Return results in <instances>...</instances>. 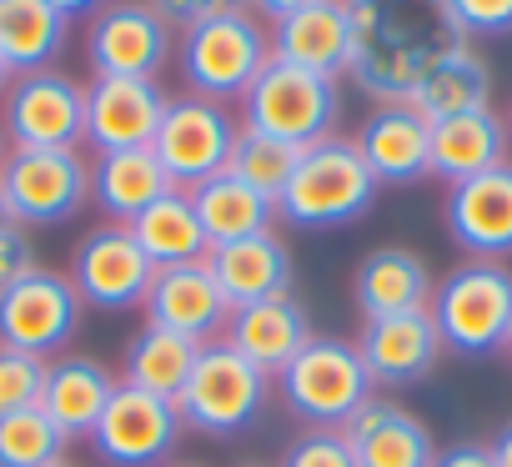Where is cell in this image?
<instances>
[{"label":"cell","mask_w":512,"mask_h":467,"mask_svg":"<svg viewBox=\"0 0 512 467\" xmlns=\"http://www.w3.org/2000/svg\"><path fill=\"white\" fill-rule=\"evenodd\" d=\"M352 16V66L347 81L377 106L412 101L422 76L467 46L447 0H347Z\"/></svg>","instance_id":"obj_1"},{"label":"cell","mask_w":512,"mask_h":467,"mask_svg":"<svg viewBox=\"0 0 512 467\" xmlns=\"http://www.w3.org/2000/svg\"><path fill=\"white\" fill-rule=\"evenodd\" d=\"M377 176L362 161L352 136H322L297 151V166L277 196V221L297 231H337L352 226L372 211L377 201Z\"/></svg>","instance_id":"obj_2"},{"label":"cell","mask_w":512,"mask_h":467,"mask_svg":"<svg viewBox=\"0 0 512 467\" xmlns=\"http://www.w3.org/2000/svg\"><path fill=\"white\" fill-rule=\"evenodd\" d=\"M272 61V26L256 21L246 6L226 11L216 21H201L191 31H181L176 41V66L191 96L206 101H241L251 91V81L267 71Z\"/></svg>","instance_id":"obj_3"},{"label":"cell","mask_w":512,"mask_h":467,"mask_svg":"<svg viewBox=\"0 0 512 467\" xmlns=\"http://www.w3.org/2000/svg\"><path fill=\"white\" fill-rule=\"evenodd\" d=\"M432 322L442 347L457 357H497L512 342V267L507 262H462L432 292Z\"/></svg>","instance_id":"obj_4"},{"label":"cell","mask_w":512,"mask_h":467,"mask_svg":"<svg viewBox=\"0 0 512 467\" xmlns=\"http://www.w3.org/2000/svg\"><path fill=\"white\" fill-rule=\"evenodd\" d=\"M267 402H272V377L216 337L201 347V357L176 397V412L201 437H236V432L256 427Z\"/></svg>","instance_id":"obj_5"},{"label":"cell","mask_w":512,"mask_h":467,"mask_svg":"<svg viewBox=\"0 0 512 467\" xmlns=\"http://www.w3.org/2000/svg\"><path fill=\"white\" fill-rule=\"evenodd\" d=\"M337 116H342V81L312 76V71L287 66L277 56L241 96V126L277 136L297 151L322 141V136H337Z\"/></svg>","instance_id":"obj_6"},{"label":"cell","mask_w":512,"mask_h":467,"mask_svg":"<svg viewBox=\"0 0 512 467\" xmlns=\"http://www.w3.org/2000/svg\"><path fill=\"white\" fill-rule=\"evenodd\" d=\"M277 387H282L287 412L302 417L307 427H342L377 392L357 342H347V337H312L282 367Z\"/></svg>","instance_id":"obj_7"},{"label":"cell","mask_w":512,"mask_h":467,"mask_svg":"<svg viewBox=\"0 0 512 467\" xmlns=\"http://www.w3.org/2000/svg\"><path fill=\"white\" fill-rule=\"evenodd\" d=\"M0 136L11 151H81L86 86L66 71H26L0 96Z\"/></svg>","instance_id":"obj_8"},{"label":"cell","mask_w":512,"mask_h":467,"mask_svg":"<svg viewBox=\"0 0 512 467\" xmlns=\"http://www.w3.org/2000/svg\"><path fill=\"white\" fill-rule=\"evenodd\" d=\"M0 196L16 226H61L91 201V161L81 151H6Z\"/></svg>","instance_id":"obj_9"},{"label":"cell","mask_w":512,"mask_h":467,"mask_svg":"<svg viewBox=\"0 0 512 467\" xmlns=\"http://www.w3.org/2000/svg\"><path fill=\"white\" fill-rule=\"evenodd\" d=\"M171 56L176 36L146 0H106L86 26V61L96 81H161Z\"/></svg>","instance_id":"obj_10"},{"label":"cell","mask_w":512,"mask_h":467,"mask_svg":"<svg viewBox=\"0 0 512 467\" xmlns=\"http://www.w3.org/2000/svg\"><path fill=\"white\" fill-rule=\"evenodd\" d=\"M236 116L221 106V101H206V96H171L166 101V116H161V131L151 141L161 171L171 176L176 191H196L201 181L221 176L226 161H231V146H236Z\"/></svg>","instance_id":"obj_11"},{"label":"cell","mask_w":512,"mask_h":467,"mask_svg":"<svg viewBox=\"0 0 512 467\" xmlns=\"http://www.w3.org/2000/svg\"><path fill=\"white\" fill-rule=\"evenodd\" d=\"M81 312L86 302L71 287V277L56 267H36L11 292H0V347H16V352L51 362L81 332Z\"/></svg>","instance_id":"obj_12"},{"label":"cell","mask_w":512,"mask_h":467,"mask_svg":"<svg viewBox=\"0 0 512 467\" xmlns=\"http://www.w3.org/2000/svg\"><path fill=\"white\" fill-rule=\"evenodd\" d=\"M71 287L81 292L86 307L96 312H131L146 302L151 292V257L141 252V242L131 237V226L121 221H101L71 247Z\"/></svg>","instance_id":"obj_13"},{"label":"cell","mask_w":512,"mask_h":467,"mask_svg":"<svg viewBox=\"0 0 512 467\" xmlns=\"http://www.w3.org/2000/svg\"><path fill=\"white\" fill-rule=\"evenodd\" d=\"M181 432H186V422H181L176 402L116 382V392L91 432V447L106 467H161L176 452Z\"/></svg>","instance_id":"obj_14"},{"label":"cell","mask_w":512,"mask_h":467,"mask_svg":"<svg viewBox=\"0 0 512 467\" xmlns=\"http://www.w3.org/2000/svg\"><path fill=\"white\" fill-rule=\"evenodd\" d=\"M442 221H447V237L472 262H507L512 257V161L447 186Z\"/></svg>","instance_id":"obj_15"},{"label":"cell","mask_w":512,"mask_h":467,"mask_svg":"<svg viewBox=\"0 0 512 467\" xmlns=\"http://www.w3.org/2000/svg\"><path fill=\"white\" fill-rule=\"evenodd\" d=\"M161 81H91L86 86V146L106 151H151L166 116Z\"/></svg>","instance_id":"obj_16"},{"label":"cell","mask_w":512,"mask_h":467,"mask_svg":"<svg viewBox=\"0 0 512 467\" xmlns=\"http://www.w3.org/2000/svg\"><path fill=\"white\" fill-rule=\"evenodd\" d=\"M357 151L377 186H417L432 176V121L412 101H382L357 126Z\"/></svg>","instance_id":"obj_17"},{"label":"cell","mask_w":512,"mask_h":467,"mask_svg":"<svg viewBox=\"0 0 512 467\" xmlns=\"http://www.w3.org/2000/svg\"><path fill=\"white\" fill-rule=\"evenodd\" d=\"M146 312V327H166L186 342H216L226 332V317H231V302L221 297L206 257L201 262H181V267H161L151 277V292L141 302Z\"/></svg>","instance_id":"obj_18"},{"label":"cell","mask_w":512,"mask_h":467,"mask_svg":"<svg viewBox=\"0 0 512 467\" xmlns=\"http://www.w3.org/2000/svg\"><path fill=\"white\" fill-rule=\"evenodd\" d=\"M337 432L347 437L357 467H432L437 462L432 427L412 407H402L397 397H382V392H372Z\"/></svg>","instance_id":"obj_19"},{"label":"cell","mask_w":512,"mask_h":467,"mask_svg":"<svg viewBox=\"0 0 512 467\" xmlns=\"http://www.w3.org/2000/svg\"><path fill=\"white\" fill-rule=\"evenodd\" d=\"M357 352L367 362L372 387H417L437 372L442 362V332L432 312H402V317H377L362 322Z\"/></svg>","instance_id":"obj_20"},{"label":"cell","mask_w":512,"mask_h":467,"mask_svg":"<svg viewBox=\"0 0 512 467\" xmlns=\"http://www.w3.org/2000/svg\"><path fill=\"white\" fill-rule=\"evenodd\" d=\"M312 337H317V332H312V312H307L292 292L267 297V302H251V307H236V312L226 317V332H221L226 347H236L251 367H262L272 382L282 377V367H287Z\"/></svg>","instance_id":"obj_21"},{"label":"cell","mask_w":512,"mask_h":467,"mask_svg":"<svg viewBox=\"0 0 512 467\" xmlns=\"http://www.w3.org/2000/svg\"><path fill=\"white\" fill-rule=\"evenodd\" d=\"M272 56L287 66H302L327 81H347L352 66V16L347 0H312L307 11L272 26Z\"/></svg>","instance_id":"obj_22"},{"label":"cell","mask_w":512,"mask_h":467,"mask_svg":"<svg viewBox=\"0 0 512 467\" xmlns=\"http://www.w3.org/2000/svg\"><path fill=\"white\" fill-rule=\"evenodd\" d=\"M432 292H437V277H432V267L412 247H377L352 272V302H357L362 322L402 317V312H427Z\"/></svg>","instance_id":"obj_23"},{"label":"cell","mask_w":512,"mask_h":467,"mask_svg":"<svg viewBox=\"0 0 512 467\" xmlns=\"http://www.w3.org/2000/svg\"><path fill=\"white\" fill-rule=\"evenodd\" d=\"M206 267H211L221 297L231 302V312L292 292V252H287V242L277 237V231H256V237L211 247Z\"/></svg>","instance_id":"obj_24"},{"label":"cell","mask_w":512,"mask_h":467,"mask_svg":"<svg viewBox=\"0 0 512 467\" xmlns=\"http://www.w3.org/2000/svg\"><path fill=\"white\" fill-rule=\"evenodd\" d=\"M116 382H121V377H116L101 357L61 352V357H51V367H46L41 412L66 432V442H76V437L91 442V432H96V422H101V412H106Z\"/></svg>","instance_id":"obj_25"},{"label":"cell","mask_w":512,"mask_h":467,"mask_svg":"<svg viewBox=\"0 0 512 467\" xmlns=\"http://www.w3.org/2000/svg\"><path fill=\"white\" fill-rule=\"evenodd\" d=\"M507 121L487 106V111H467V116H447L432 121V176L457 186L467 176H482L492 166L507 161Z\"/></svg>","instance_id":"obj_26"},{"label":"cell","mask_w":512,"mask_h":467,"mask_svg":"<svg viewBox=\"0 0 512 467\" xmlns=\"http://www.w3.org/2000/svg\"><path fill=\"white\" fill-rule=\"evenodd\" d=\"M71 46V16H61L51 0H0V61L11 76L51 71Z\"/></svg>","instance_id":"obj_27"},{"label":"cell","mask_w":512,"mask_h":467,"mask_svg":"<svg viewBox=\"0 0 512 467\" xmlns=\"http://www.w3.org/2000/svg\"><path fill=\"white\" fill-rule=\"evenodd\" d=\"M166 191H176V186L161 171L156 151H106V156L91 161V201L101 206L106 221L131 226Z\"/></svg>","instance_id":"obj_28"},{"label":"cell","mask_w":512,"mask_h":467,"mask_svg":"<svg viewBox=\"0 0 512 467\" xmlns=\"http://www.w3.org/2000/svg\"><path fill=\"white\" fill-rule=\"evenodd\" d=\"M191 206H196V221L206 231V242L221 247V242H241V237H256V231H272L277 226V201L251 191L246 181L236 176H211L201 181L196 191H186Z\"/></svg>","instance_id":"obj_29"},{"label":"cell","mask_w":512,"mask_h":467,"mask_svg":"<svg viewBox=\"0 0 512 467\" xmlns=\"http://www.w3.org/2000/svg\"><path fill=\"white\" fill-rule=\"evenodd\" d=\"M196 357H201V342H186V337H176L166 327H141L126 342V352H121V382L176 402L186 377H191V367H196Z\"/></svg>","instance_id":"obj_30"},{"label":"cell","mask_w":512,"mask_h":467,"mask_svg":"<svg viewBox=\"0 0 512 467\" xmlns=\"http://www.w3.org/2000/svg\"><path fill=\"white\" fill-rule=\"evenodd\" d=\"M131 237L141 242V252L151 257V267H181V262H201L211 252L206 231L196 221V206L186 191H166L161 201H151L136 221H131Z\"/></svg>","instance_id":"obj_31"},{"label":"cell","mask_w":512,"mask_h":467,"mask_svg":"<svg viewBox=\"0 0 512 467\" xmlns=\"http://www.w3.org/2000/svg\"><path fill=\"white\" fill-rule=\"evenodd\" d=\"M412 106L427 121H447V116H467V111H487L492 106V66L472 51V41L462 51H452L447 61H437L422 86L412 91Z\"/></svg>","instance_id":"obj_32"},{"label":"cell","mask_w":512,"mask_h":467,"mask_svg":"<svg viewBox=\"0 0 512 467\" xmlns=\"http://www.w3.org/2000/svg\"><path fill=\"white\" fill-rule=\"evenodd\" d=\"M292 166H297V146L241 126V131H236V146H231V161H226V176H236V181H246L251 191H262V196L277 201L282 186H287V176H292Z\"/></svg>","instance_id":"obj_33"},{"label":"cell","mask_w":512,"mask_h":467,"mask_svg":"<svg viewBox=\"0 0 512 467\" xmlns=\"http://www.w3.org/2000/svg\"><path fill=\"white\" fill-rule=\"evenodd\" d=\"M66 447V432L41 407L0 417V467H51L66 462Z\"/></svg>","instance_id":"obj_34"},{"label":"cell","mask_w":512,"mask_h":467,"mask_svg":"<svg viewBox=\"0 0 512 467\" xmlns=\"http://www.w3.org/2000/svg\"><path fill=\"white\" fill-rule=\"evenodd\" d=\"M46 367H51V362H41V357H31V352L0 347V417H6V412H26V407H41Z\"/></svg>","instance_id":"obj_35"},{"label":"cell","mask_w":512,"mask_h":467,"mask_svg":"<svg viewBox=\"0 0 512 467\" xmlns=\"http://www.w3.org/2000/svg\"><path fill=\"white\" fill-rule=\"evenodd\" d=\"M282 467H357V462H352V447L337 427H307L282 452Z\"/></svg>","instance_id":"obj_36"},{"label":"cell","mask_w":512,"mask_h":467,"mask_svg":"<svg viewBox=\"0 0 512 467\" xmlns=\"http://www.w3.org/2000/svg\"><path fill=\"white\" fill-rule=\"evenodd\" d=\"M447 11H452V21L467 41L512 36V0H447Z\"/></svg>","instance_id":"obj_37"},{"label":"cell","mask_w":512,"mask_h":467,"mask_svg":"<svg viewBox=\"0 0 512 467\" xmlns=\"http://www.w3.org/2000/svg\"><path fill=\"white\" fill-rule=\"evenodd\" d=\"M41 257H36V242H31V231L6 221L0 226V292H11L26 272H36Z\"/></svg>","instance_id":"obj_38"},{"label":"cell","mask_w":512,"mask_h":467,"mask_svg":"<svg viewBox=\"0 0 512 467\" xmlns=\"http://www.w3.org/2000/svg\"><path fill=\"white\" fill-rule=\"evenodd\" d=\"M146 6H151L171 31H191V26L216 21V16H226V11H241L246 0H146Z\"/></svg>","instance_id":"obj_39"},{"label":"cell","mask_w":512,"mask_h":467,"mask_svg":"<svg viewBox=\"0 0 512 467\" xmlns=\"http://www.w3.org/2000/svg\"><path fill=\"white\" fill-rule=\"evenodd\" d=\"M432 467H497V462L487 442H452V447H437Z\"/></svg>","instance_id":"obj_40"},{"label":"cell","mask_w":512,"mask_h":467,"mask_svg":"<svg viewBox=\"0 0 512 467\" xmlns=\"http://www.w3.org/2000/svg\"><path fill=\"white\" fill-rule=\"evenodd\" d=\"M312 0H246V11L256 16V21H267V26H282L287 16H297V11H307Z\"/></svg>","instance_id":"obj_41"},{"label":"cell","mask_w":512,"mask_h":467,"mask_svg":"<svg viewBox=\"0 0 512 467\" xmlns=\"http://www.w3.org/2000/svg\"><path fill=\"white\" fill-rule=\"evenodd\" d=\"M51 6H56L61 16H71V21H76V16H96V11L106 6V0H51Z\"/></svg>","instance_id":"obj_42"},{"label":"cell","mask_w":512,"mask_h":467,"mask_svg":"<svg viewBox=\"0 0 512 467\" xmlns=\"http://www.w3.org/2000/svg\"><path fill=\"white\" fill-rule=\"evenodd\" d=\"M487 447H492V462H497V467H512V422H507V427H502Z\"/></svg>","instance_id":"obj_43"},{"label":"cell","mask_w":512,"mask_h":467,"mask_svg":"<svg viewBox=\"0 0 512 467\" xmlns=\"http://www.w3.org/2000/svg\"><path fill=\"white\" fill-rule=\"evenodd\" d=\"M11 81H16V76H11V66H6V61H0V96H6V91H11Z\"/></svg>","instance_id":"obj_44"},{"label":"cell","mask_w":512,"mask_h":467,"mask_svg":"<svg viewBox=\"0 0 512 467\" xmlns=\"http://www.w3.org/2000/svg\"><path fill=\"white\" fill-rule=\"evenodd\" d=\"M11 221V211H6V196H0V226H6Z\"/></svg>","instance_id":"obj_45"},{"label":"cell","mask_w":512,"mask_h":467,"mask_svg":"<svg viewBox=\"0 0 512 467\" xmlns=\"http://www.w3.org/2000/svg\"><path fill=\"white\" fill-rule=\"evenodd\" d=\"M161 467H201V462H161Z\"/></svg>","instance_id":"obj_46"},{"label":"cell","mask_w":512,"mask_h":467,"mask_svg":"<svg viewBox=\"0 0 512 467\" xmlns=\"http://www.w3.org/2000/svg\"><path fill=\"white\" fill-rule=\"evenodd\" d=\"M502 121H507V141H512V111H507V116H502Z\"/></svg>","instance_id":"obj_47"},{"label":"cell","mask_w":512,"mask_h":467,"mask_svg":"<svg viewBox=\"0 0 512 467\" xmlns=\"http://www.w3.org/2000/svg\"><path fill=\"white\" fill-rule=\"evenodd\" d=\"M6 151H11V146H6V136H0V161H6Z\"/></svg>","instance_id":"obj_48"},{"label":"cell","mask_w":512,"mask_h":467,"mask_svg":"<svg viewBox=\"0 0 512 467\" xmlns=\"http://www.w3.org/2000/svg\"><path fill=\"white\" fill-rule=\"evenodd\" d=\"M241 467H267V462H241Z\"/></svg>","instance_id":"obj_49"},{"label":"cell","mask_w":512,"mask_h":467,"mask_svg":"<svg viewBox=\"0 0 512 467\" xmlns=\"http://www.w3.org/2000/svg\"><path fill=\"white\" fill-rule=\"evenodd\" d=\"M51 467H76V462H51Z\"/></svg>","instance_id":"obj_50"},{"label":"cell","mask_w":512,"mask_h":467,"mask_svg":"<svg viewBox=\"0 0 512 467\" xmlns=\"http://www.w3.org/2000/svg\"><path fill=\"white\" fill-rule=\"evenodd\" d=\"M507 362H512V342H507Z\"/></svg>","instance_id":"obj_51"}]
</instances>
